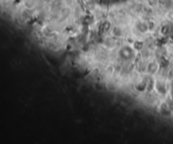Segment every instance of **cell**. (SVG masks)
I'll return each instance as SVG.
<instances>
[{
	"label": "cell",
	"mask_w": 173,
	"mask_h": 144,
	"mask_svg": "<svg viewBox=\"0 0 173 144\" xmlns=\"http://www.w3.org/2000/svg\"><path fill=\"white\" fill-rule=\"evenodd\" d=\"M157 68H158V65L154 62H151L150 64L148 65V72H150V74H154V72L157 71Z\"/></svg>",
	"instance_id": "7a4b0ae2"
},
{
	"label": "cell",
	"mask_w": 173,
	"mask_h": 144,
	"mask_svg": "<svg viewBox=\"0 0 173 144\" xmlns=\"http://www.w3.org/2000/svg\"><path fill=\"white\" fill-rule=\"evenodd\" d=\"M112 34H113V36H116V37H121V36H122V31L120 28L116 27V28L113 29Z\"/></svg>",
	"instance_id": "277c9868"
},
{
	"label": "cell",
	"mask_w": 173,
	"mask_h": 144,
	"mask_svg": "<svg viewBox=\"0 0 173 144\" xmlns=\"http://www.w3.org/2000/svg\"><path fill=\"white\" fill-rule=\"evenodd\" d=\"M137 28L140 32H146L149 29V26L145 23H139L137 25Z\"/></svg>",
	"instance_id": "3957f363"
},
{
	"label": "cell",
	"mask_w": 173,
	"mask_h": 144,
	"mask_svg": "<svg viewBox=\"0 0 173 144\" xmlns=\"http://www.w3.org/2000/svg\"><path fill=\"white\" fill-rule=\"evenodd\" d=\"M119 55H120L121 58H122L123 60L129 61L134 56V52L132 48H130L128 46H124L121 49Z\"/></svg>",
	"instance_id": "6da1fadb"
}]
</instances>
